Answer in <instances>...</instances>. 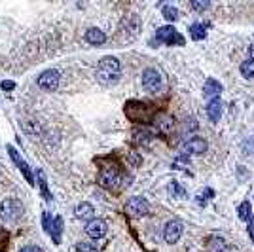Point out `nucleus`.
I'll return each instance as SVG.
<instances>
[{
  "instance_id": "1",
  "label": "nucleus",
  "mask_w": 254,
  "mask_h": 252,
  "mask_svg": "<svg viewBox=\"0 0 254 252\" xmlns=\"http://www.w3.org/2000/svg\"><path fill=\"white\" fill-rule=\"evenodd\" d=\"M120 78V61L116 57H105L99 63L97 69V80L103 86H112Z\"/></svg>"
},
{
  "instance_id": "2",
  "label": "nucleus",
  "mask_w": 254,
  "mask_h": 252,
  "mask_svg": "<svg viewBox=\"0 0 254 252\" xmlns=\"http://www.w3.org/2000/svg\"><path fill=\"white\" fill-rule=\"evenodd\" d=\"M23 214V205L21 201L17 199H6L0 203V216L6 220V222H15L19 220Z\"/></svg>"
},
{
  "instance_id": "3",
  "label": "nucleus",
  "mask_w": 254,
  "mask_h": 252,
  "mask_svg": "<svg viewBox=\"0 0 254 252\" xmlns=\"http://www.w3.org/2000/svg\"><path fill=\"white\" fill-rule=\"evenodd\" d=\"M156 38H158V42L169 44V46H173V44L184 46V38H182V36H180V34H179L173 27H162V29H158Z\"/></svg>"
},
{
  "instance_id": "4",
  "label": "nucleus",
  "mask_w": 254,
  "mask_h": 252,
  "mask_svg": "<svg viewBox=\"0 0 254 252\" xmlns=\"http://www.w3.org/2000/svg\"><path fill=\"white\" fill-rule=\"evenodd\" d=\"M120 182H121V177L116 169H103L99 175V184L106 190H118Z\"/></svg>"
},
{
  "instance_id": "5",
  "label": "nucleus",
  "mask_w": 254,
  "mask_h": 252,
  "mask_svg": "<svg viewBox=\"0 0 254 252\" xmlns=\"http://www.w3.org/2000/svg\"><path fill=\"white\" fill-rule=\"evenodd\" d=\"M142 86L150 93H156L162 86V76L156 69H146L142 72Z\"/></svg>"
},
{
  "instance_id": "6",
  "label": "nucleus",
  "mask_w": 254,
  "mask_h": 252,
  "mask_svg": "<svg viewBox=\"0 0 254 252\" xmlns=\"http://www.w3.org/2000/svg\"><path fill=\"white\" fill-rule=\"evenodd\" d=\"M125 210H127L131 216L139 218V216H146V214H148L150 205H148V201L142 199V197H131V199L127 201V205H125Z\"/></svg>"
},
{
  "instance_id": "7",
  "label": "nucleus",
  "mask_w": 254,
  "mask_h": 252,
  "mask_svg": "<svg viewBox=\"0 0 254 252\" xmlns=\"http://www.w3.org/2000/svg\"><path fill=\"white\" fill-rule=\"evenodd\" d=\"M59 86V72L57 70H46L38 76V88L46 91H55Z\"/></svg>"
},
{
  "instance_id": "8",
  "label": "nucleus",
  "mask_w": 254,
  "mask_h": 252,
  "mask_svg": "<svg viewBox=\"0 0 254 252\" xmlns=\"http://www.w3.org/2000/svg\"><path fill=\"white\" fill-rule=\"evenodd\" d=\"M180 235H182V224L180 222H177V220L167 222V226L163 229V237H165L167 243H171V245L177 243L180 239Z\"/></svg>"
},
{
  "instance_id": "9",
  "label": "nucleus",
  "mask_w": 254,
  "mask_h": 252,
  "mask_svg": "<svg viewBox=\"0 0 254 252\" xmlns=\"http://www.w3.org/2000/svg\"><path fill=\"white\" fill-rule=\"evenodd\" d=\"M106 231H108V226H106V222L101 220V218L91 220V222L88 224V228H86V233H88L91 239H101V237H105Z\"/></svg>"
},
{
  "instance_id": "10",
  "label": "nucleus",
  "mask_w": 254,
  "mask_h": 252,
  "mask_svg": "<svg viewBox=\"0 0 254 252\" xmlns=\"http://www.w3.org/2000/svg\"><path fill=\"white\" fill-rule=\"evenodd\" d=\"M220 91H222V84L216 82V80H212V78H209L207 82H205V86H203V97L209 99V101L218 99Z\"/></svg>"
},
{
  "instance_id": "11",
  "label": "nucleus",
  "mask_w": 254,
  "mask_h": 252,
  "mask_svg": "<svg viewBox=\"0 0 254 252\" xmlns=\"http://www.w3.org/2000/svg\"><path fill=\"white\" fill-rule=\"evenodd\" d=\"M182 150L184 152H190V154H203L205 150H207V142L203 140V138H190L188 142H184V146H182Z\"/></svg>"
},
{
  "instance_id": "12",
  "label": "nucleus",
  "mask_w": 254,
  "mask_h": 252,
  "mask_svg": "<svg viewBox=\"0 0 254 252\" xmlns=\"http://www.w3.org/2000/svg\"><path fill=\"white\" fill-rule=\"evenodd\" d=\"M8 152H10V156H12V160L15 161V165H17V167H19V169L23 171L25 178H27V180H29V182H30V184H34V182H32V175H30V171H29V167H27V163H25V161L21 160V158H19V154L15 152V148H14V146H8Z\"/></svg>"
},
{
  "instance_id": "13",
  "label": "nucleus",
  "mask_w": 254,
  "mask_h": 252,
  "mask_svg": "<svg viewBox=\"0 0 254 252\" xmlns=\"http://www.w3.org/2000/svg\"><path fill=\"white\" fill-rule=\"evenodd\" d=\"M207 116H209L210 121H218V119H220V116H222V103H220V99H212V101H209Z\"/></svg>"
},
{
  "instance_id": "14",
  "label": "nucleus",
  "mask_w": 254,
  "mask_h": 252,
  "mask_svg": "<svg viewBox=\"0 0 254 252\" xmlns=\"http://www.w3.org/2000/svg\"><path fill=\"white\" fill-rule=\"evenodd\" d=\"M156 127H158L162 133H169V131H173V127H175V119L167 114H158L156 116Z\"/></svg>"
},
{
  "instance_id": "15",
  "label": "nucleus",
  "mask_w": 254,
  "mask_h": 252,
  "mask_svg": "<svg viewBox=\"0 0 254 252\" xmlns=\"http://www.w3.org/2000/svg\"><path fill=\"white\" fill-rule=\"evenodd\" d=\"M74 212H76V218H80V220H91L93 214H95V208H93L91 203H82L74 208Z\"/></svg>"
},
{
  "instance_id": "16",
  "label": "nucleus",
  "mask_w": 254,
  "mask_h": 252,
  "mask_svg": "<svg viewBox=\"0 0 254 252\" xmlns=\"http://www.w3.org/2000/svg\"><path fill=\"white\" fill-rule=\"evenodd\" d=\"M86 40L90 42V44H105V40H106V34L103 32V30H99V29H90L88 32H86Z\"/></svg>"
},
{
  "instance_id": "17",
  "label": "nucleus",
  "mask_w": 254,
  "mask_h": 252,
  "mask_svg": "<svg viewBox=\"0 0 254 252\" xmlns=\"http://www.w3.org/2000/svg\"><path fill=\"white\" fill-rule=\"evenodd\" d=\"M61 231H63V220L57 216L55 220H53V224H51V228H49V235H51V239H53V243L55 245H59L61 243Z\"/></svg>"
},
{
  "instance_id": "18",
  "label": "nucleus",
  "mask_w": 254,
  "mask_h": 252,
  "mask_svg": "<svg viewBox=\"0 0 254 252\" xmlns=\"http://www.w3.org/2000/svg\"><path fill=\"white\" fill-rule=\"evenodd\" d=\"M237 212H239V218H241L243 222H249V220L253 218V207H251L249 201H243V203L239 205V208H237Z\"/></svg>"
},
{
  "instance_id": "19",
  "label": "nucleus",
  "mask_w": 254,
  "mask_h": 252,
  "mask_svg": "<svg viewBox=\"0 0 254 252\" xmlns=\"http://www.w3.org/2000/svg\"><path fill=\"white\" fill-rule=\"evenodd\" d=\"M190 36H192L194 40H203V38L207 36V32H205V25L194 23L192 27H190Z\"/></svg>"
},
{
  "instance_id": "20",
  "label": "nucleus",
  "mask_w": 254,
  "mask_h": 252,
  "mask_svg": "<svg viewBox=\"0 0 254 252\" xmlns=\"http://www.w3.org/2000/svg\"><path fill=\"white\" fill-rule=\"evenodd\" d=\"M241 74L245 76V78H251V80H254V61H243L241 63Z\"/></svg>"
},
{
  "instance_id": "21",
  "label": "nucleus",
  "mask_w": 254,
  "mask_h": 252,
  "mask_svg": "<svg viewBox=\"0 0 254 252\" xmlns=\"http://www.w3.org/2000/svg\"><path fill=\"white\" fill-rule=\"evenodd\" d=\"M210 249H212V252H226L228 251L226 241H224L222 237H212V239H210Z\"/></svg>"
},
{
  "instance_id": "22",
  "label": "nucleus",
  "mask_w": 254,
  "mask_h": 252,
  "mask_svg": "<svg viewBox=\"0 0 254 252\" xmlns=\"http://www.w3.org/2000/svg\"><path fill=\"white\" fill-rule=\"evenodd\" d=\"M36 173H38V182H40V188H42V195H44L46 201H49V199H51V193L47 192V182H46V177H44V171L38 169Z\"/></svg>"
},
{
  "instance_id": "23",
  "label": "nucleus",
  "mask_w": 254,
  "mask_h": 252,
  "mask_svg": "<svg viewBox=\"0 0 254 252\" xmlns=\"http://www.w3.org/2000/svg\"><path fill=\"white\" fill-rule=\"evenodd\" d=\"M163 15H165L167 21H177L179 19V10L173 8V6H165L163 8Z\"/></svg>"
},
{
  "instance_id": "24",
  "label": "nucleus",
  "mask_w": 254,
  "mask_h": 252,
  "mask_svg": "<svg viewBox=\"0 0 254 252\" xmlns=\"http://www.w3.org/2000/svg\"><path fill=\"white\" fill-rule=\"evenodd\" d=\"M169 192L175 195V197H184L186 195V192H184V188L180 186L179 182H173L171 186H169Z\"/></svg>"
},
{
  "instance_id": "25",
  "label": "nucleus",
  "mask_w": 254,
  "mask_h": 252,
  "mask_svg": "<svg viewBox=\"0 0 254 252\" xmlns=\"http://www.w3.org/2000/svg\"><path fill=\"white\" fill-rule=\"evenodd\" d=\"M76 251L78 252H99L97 251V247H95L93 243H86V241L78 243V245H76Z\"/></svg>"
},
{
  "instance_id": "26",
  "label": "nucleus",
  "mask_w": 254,
  "mask_h": 252,
  "mask_svg": "<svg viewBox=\"0 0 254 252\" xmlns=\"http://www.w3.org/2000/svg\"><path fill=\"white\" fill-rule=\"evenodd\" d=\"M192 8L197 10V12H203V10L209 8V2H195V0H194V2H192Z\"/></svg>"
},
{
  "instance_id": "27",
  "label": "nucleus",
  "mask_w": 254,
  "mask_h": 252,
  "mask_svg": "<svg viewBox=\"0 0 254 252\" xmlns=\"http://www.w3.org/2000/svg\"><path fill=\"white\" fill-rule=\"evenodd\" d=\"M184 129H190V131H194V129H197V123H195V119H186V123H184Z\"/></svg>"
},
{
  "instance_id": "28",
  "label": "nucleus",
  "mask_w": 254,
  "mask_h": 252,
  "mask_svg": "<svg viewBox=\"0 0 254 252\" xmlns=\"http://www.w3.org/2000/svg\"><path fill=\"white\" fill-rule=\"evenodd\" d=\"M19 252H44L42 249H38V247H23Z\"/></svg>"
},
{
  "instance_id": "29",
  "label": "nucleus",
  "mask_w": 254,
  "mask_h": 252,
  "mask_svg": "<svg viewBox=\"0 0 254 252\" xmlns=\"http://www.w3.org/2000/svg\"><path fill=\"white\" fill-rule=\"evenodd\" d=\"M0 88H2V89H14V88H15V84H14V82H2V84H0Z\"/></svg>"
},
{
  "instance_id": "30",
  "label": "nucleus",
  "mask_w": 254,
  "mask_h": 252,
  "mask_svg": "<svg viewBox=\"0 0 254 252\" xmlns=\"http://www.w3.org/2000/svg\"><path fill=\"white\" fill-rule=\"evenodd\" d=\"M249 55H251V61H254V44L251 46V49H249Z\"/></svg>"
},
{
  "instance_id": "31",
  "label": "nucleus",
  "mask_w": 254,
  "mask_h": 252,
  "mask_svg": "<svg viewBox=\"0 0 254 252\" xmlns=\"http://www.w3.org/2000/svg\"><path fill=\"white\" fill-rule=\"evenodd\" d=\"M249 233H251V237H253V241H254V222L251 224V228H249Z\"/></svg>"
}]
</instances>
